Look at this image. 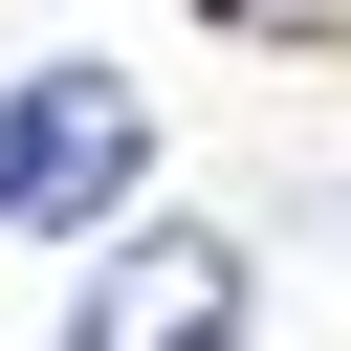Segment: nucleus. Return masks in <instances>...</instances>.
Returning <instances> with one entry per match:
<instances>
[{
  "mask_svg": "<svg viewBox=\"0 0 351 351\" xmlns=\"http://www.w3.org/2000/svg\"><path fill=\"white\" fill-rule=\"evenodd\" d=\"M241 307H263V263L219 219H110L66 285V351H241Z\"/></svg>",
  "mask_w": 351,
  "mask_h": 351,
  "instance_id": "nucleus-1",
  "label": "nucleus"
},
{
  "mask_svg": "<svg viewBox=\"0 0 351 351\" xmlns=\"http://www.w3.org/2000/svg\"><path fill=\"white\" fill-rule=\"evenodd\" d=\"M132 154H154V110H132L110 66H22V88H0V219L88 241V219L132 197Z\"/></svg>",
  "mask_w": 351,
  "mask_h": 351,
  "instance_id": "nucleus-2",
  "label": "nucleus"
},
{
  "mask_svg": "<svg viewBox=\"0 0 351 351\" xmlns=\"http://www.w3.org/2000/svg\"><path fill=\"white\" fill-rule=\"evenodd\" d=\"M285 22H351V0H285Z\"/></svg>",
  "mask_w": 351,
  "mask_h": 351,
  "instance_id": "nucleus-3",
  "label": "nucleus"
}]
</instances>
